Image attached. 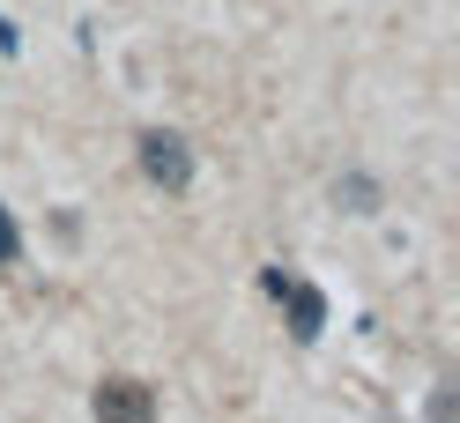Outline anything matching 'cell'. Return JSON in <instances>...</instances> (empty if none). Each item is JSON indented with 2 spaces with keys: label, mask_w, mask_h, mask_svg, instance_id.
I'll return each mask as SVG.
<instances>
[{
  "label": "cell",
  "mask_w": 460,
  "mask_h": 423,
  "mask_svg": "<svg viewBox=\"0 0 460 423\" xmlns=\"http://www.w3.org/2000/svg\"><path fill=\"white\" fill-rule=\"evenodd\" d=\"M90 409H97V423H156V393L141 379H104L90 393Z\"/></svg>",
  "instance_id": "cell-2"
},
{
  "label": "cell",
  "mask_w": 460,
  "mask_h": 423,
  "mask_svg": "<svg viewBox=\"0 0 460 423\" xmlns=\"http://www.w3.org/2000/svg\"><path fill=\"white\" fill-rule=\"evenodd\" d=\"M430 423H453V386H438V393H430Z\"/></svg>",
  "instance_id": "cell-6"
},
{
  "label": "cell",
  "mask_w": 460,
  "mask_h": 423,
  "mask_svg": "<svg viewBox=\"0 0 460 423\" xmlns=\"http://www.w3.org/2000/svg\"><path fill=\"white\" fill-rule=\"evenodd\" d=\"M0 52H15V22L8 15H0Z\"/></svg>",
  "instance_id": "cell-7"
},
{
  "label": "cell",
  "mask_w": 460,
  "mask_h": 423,
  "mask_svg": "<svg viewBox=\"0 0 460 423\" xmlns=\"http://www.w3.org/2000/svg\"><path fill=\"white\" fill-rule=\"evenodd\" d=\"M275 297H290V334H297V342H320V327H327V297L320 290H312V282H282V290Z\"/></svg>",
  "instance_id": "cell-3"
},
{
  "label": "cell",
  "mask_w": 460,
  "mask_h": 423,
  "mask_svg": "<svg viewBox=\"0 0 460 423\" xmlns=\"http://www.w3.org/2000/svg\"><path fill=\"white\" fill-rule=\"evenodd\" d=\"M8 260H22V231H15V216L0 208V268H8Z\"/></svg>",
  "instance_id": "cell-5"
},
{
  "label": "cell",
  "mask_w": 460,
  "mask_h": 423,
  "mask_svg": "<svg viewBox=\"0 0 460 423\" xmlns=\"http://www.w3.org/2000/svg\"><path fill=\"white\" fill-rule=\"evenodd\" d=\"M141 172H149V186H164V193H186L193 186V149L179 134L149 127V134H141Z\"/></svg>",
  "instance_id": "cell-1"
},
{
  "label": "cell",
  "mask_w": 460,
  "mask_h": 423,
  "mask_svg": "<svg viewBox=\"0 0 460 423\" xmlns=\"http://www.w3.org/2000/svg\"><path fill=\"white\" fill-rule=\"evenodd\" d=\"M334 208H349V216H379V186H371L364 172L334 179Z\"/></svg>",
  "instance_id": "cell-4"
}]
</instances>
